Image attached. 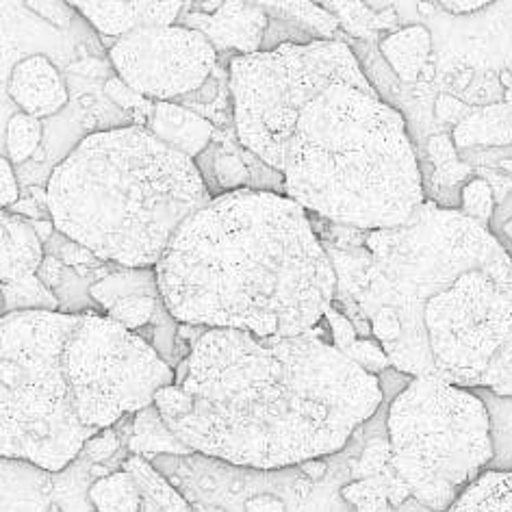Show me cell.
<instances>
[{"label":"cell","mask_w":512,"mask_h":512,"mask_svg":"<svg viewBox=\"0 0 512 512\" xmlns=\"http://www.w3.org/2000/svg\"><path fill=\"white\" fill-rule=\"evenodd\" d=\"M324 248L332 306H361L391 369L512 398V256L491 228L424 202L365 248Z\"/></svg>","instance_id":"1"},{"label":"cell","mask_w":512,"mask_h":512,"mask_svg":"<svg viewBox=\"0 0 512 512\" xmlns=\"http://www.w3.org/2000/svg\"><path fill=\"white\" fill-rule=\"evenodd\" d=\"M380 376L317 335L207 330L157 393L165 424L196 454L280 471L332 458L378 415Z\"/></svg>","instance_id":"2"},{"label":"cell","mask_w":512,"mask_h":512,"mask_svg":"<svg viewBox=\"0 0 512 512\" xmlns=\"http://www.w3.org/2000/svg\"><path fill=\"white\" fill-rule=\"evenodd\" d=\"M178 324L300 337L335 302L337 274L306 213L272 189L215 196L157 265Z\"/></svg>","instance_id":"3"},{"label":"cell","mask_w":512,"mask_h":512,"mask_svg":"<svg viewBox=\"0 0 512 512\" xmlns=\"http://www.w3.org/2000/svg\"><path fill=\"white\" fill-rule=\"evenodd\" d=\"M174 382L155 348L107 315H3L0 456L59 473Z\"/></svg>","instance_id":"4"},{"label":"cell","mask_w":512,"mask_h":512,"mask_svg":"<svg viewBox=\"0 0 512 512\" xmlns=\"http://www.w3.org/2000/svg\"><path fill=\"white\" fill-rule=\"evenodd\" d=\"M46 194L61 235L122 267H157L215 198L194 159L133 124L83 137L50 172Z\"/></svg>","instance_id":"5"},{"label":"cell","mask_w":512,"mask_h":512,"mask_svg":"<svg viewBox=\"0 0 512 512\" xmlns=\"http://www.w3.org/2000/svg\"><path fill=\"white\" fill-rule=\"evenodd\" d=\"M306 213L365 233L402 226L426 202L404 115L374 83L330 87L302 113L283 172Z\"/></svg>","instance_id":"6"},{"label":"cell","mask_w":512,"mask_h":512,"mask_svg":"<svg viewBox=\"0 0 512 512\" xmlns=\"http://www.w3.org/2000/svg\"><path fill=\"white\" fill-rule=\"evenodd\" d=\"M384 428L393 471L430 512L450 510L495 458L489 406L443 380L408 382L389 402Z\"/></svg>","instance_id":"7"},{"label":"cell","mask_w":512,"mask_h":512,"mask_svg":"<svg viewBox=\"0 0 512 512\" xmlns=\"http://www.w3.org/2000/svg\"><path fill=\"white\" fill-rule=\"evenodd\" d=\"M341 83H369L354 50L341 40L283 44L267 53L235 55L228 63V85L239 144L283 174L302 113Z\"/></svg>","instance_id":"8"},{"label":"cell","mask_w":512,"mask_h":512,"mask_svg":"<svg viewBox=\"0 0 512 512\" xmlns=\"http://www.w3.org/2000/svg\"><path fill=\"white\" fill-rule=\"evenodd\" d=\"M122 452L94 463L81 452L59 473L3 458V512H144V493Z\"/></svg>","instance_id":"9"},{"label":"cell","mask_w":512,"mask_h":512,"mask_svg":"<svg viewBox=\"0 0 512 512\" xmlns=\"http://www.w3.org/2000/svg\"><path fill=\"white\" fill-rule=\"evenodd\" d=\"M217 57L207 35L181 24L137 29L109 50L113 72L152 102H181L200 92L211 81Z\"/></svg>","instance_id":"10"},{"label":"cell","mask_w":512,"mask_h":512,"mask_svg":"<svg viewBox=\"0 0 512 512\" xmlns=\"http://www.w3.org/2000/svg\"><path fill=\"white\" fill-rule=\"evenodd\" d=\"M3 306L0 317L18 311H59L57 298L37 278L46 259L44 241L27 217L3 211Z\"/></svg>","instance_id":"11"},{"label":"cell","mask_w":512,"mask_h":512,"mask_svg":"<svg viewBox=\"0 0 512 512\" xmlns=\"http://www.w3.org/2000/svg\"><path fill=\"white\" fill-rule=\"evenodd\" d=\"M68 92L59 63L48 55L33 53L22 63L3 59V109L14 105L18 113L44 124L68 105Z\"/></svg>","instance_id":"12"},{"label":"cell","mask_w":512,"mask_h":512,"mask_svg":"<svg viewBox=\"0 0 512 512\" xmlns=\"http://www.w3.org/2000/svg\"><path fill=\"white\" fill-rule=\"evenodd\" d=\"M89 296L98 304L102 315L122 324L135 335L152 326L165 302L157 267H120L89 289Z\"/></svg>","instance_id":"13"},{"label":"cell","mask_w":512,"mask_h":512,"mask_svg":"<svg viewBox=\"0 0 512 512\" xmlns=\"http://www.w3.org/2000/svg\"><path fill=\"white\" fill-rule=\"evenodd\" d=\"M189 16L181 22V27L196 29L209 37L217 53L222 50H237V55L261 53L270 16L261 3H222L215 14H198L185 5Z\"/></svg>","instance_id":"14"},{"label":"cell","mask_w":512,"mask_h":512,"mask_svg":"<svg viewBox=\"0 0 512 512\" xmlns=\"http://www.w3.org/2000/svg\"><path fill=\"white\" fill-rule=\"evenodd\" d=\"M85 22L109 37V50L120 37L137 29L148 27H174L178 16L185 11V3H87L74 0L70 3Z\"/></svg>","instance_id":"15"},{"label":"cell","mask_w":512,"mask_h":512,"mask_svg":"<svg viewBox=\"0 0 512 512\" xmlns=\"http://www.w3.org/2000/svg\"><path fill=\"white\" fill-rule=\"evenodd\" d=\"M148 131L194 161L209 150L213 139V124L176 102H157Z\"/></svg>","instance_id":"16"},{"label":"cell","mask_w":512,"mask_h":512,"mask_svg":"<svg viewBox=\"0 0 512 512\" xmlns=\"http://www.w3.org/2000/svg\"><path fill=\"white\" fill-rule=\"evenodd\" d=\"M128 452L133 456L146 458L148 463H152L159 456H196V452L178 439L172 428L165 424V419L155 404H150L144 411L133 415V428L131 434H128Z\"/></svg>","instance_id":"17"},{"label":"cell","mask_w":512,"mask_h":512,"mask_svg":"<svg viewBox=\"0 0 512 512\" xmlns=\"http://www.w3.org/2000/svg\"><path fill=\"white\" fill-rule=\"evenodd\" d=\"M380 50L389 66L402 81L413 83L419 79L432 50V40L424 27H408L382 40Z\"/></svg>","instance_id":"18"},{"label":"cell","mask_w":512,"mask_h":512,"mask_svg":"<svg viewBox=\"0 0 512 512\" xmlns=\"http://www.w3.org/2000/svg\"><path fill=\"white\" fill-rule=\"evenodd\" d=\"M447 512H512V469H489Z\"/></svg>","instance_id":"19"},{"label":"cell","mask_w":512,"mask_h":512,"mask_svg":"<svg viewBox=\"0 0 512 512\" xmlns=\"http://www.w3.org/2000/svg\"><path fill=\"white\" fill-rule=\"evenodd\" d=\"M270 18L291 20L298 29L309 33L313 40H335L339 18L332 16L324 5L313 3H261Z\"/></svg>","instance_id":"20"},{"label":"cell","mask_w":512,"mask_h":512,"mask_svg":"<svg viewBox=\"0 0 512 512\" xmlns=\"http://www.w3.org/2000/svg\"><path fill=\"white\" fill-rule=\"evenodd\" d=\"M105 94L111 100V105L122 109L128 115V120H131L133 126H142V128L150 126L157 102H152V100L144 98L142 94H137L135 89L128 87L118 74L109 76V79L105 81Z\"/></svg>","instance_id":"21"},{"label":"cell","mask_w":512,"mask_h":512,"mask_svg":"<svg viewBox=\"0 0 512 512\" xmlns=\"http://www.w3.org/2000/svg\"><path fill=\"white\" fill-rule=\"evenodd\" d=\"M211 172L217 185V194H230V191H241V189H252V172L237 152L233 150H222L217 148L215 161L211 165Z\"/></svg>","instance_id":"22"},{"label":"cell","mask_w":512,"mask_h":512,"mask_svg":"<svg viewBox=\"0 0 512 512\" xmlns=\"http://www.w3.org/2000/svg\"><path fill=\"white\" fill-rule=\"evenodd\" d=\"M460 211H463L471 220H476L478 224L489 228L493 220V209H495V200H493V189L491 185L484 181V178H473L465 187L463 194H460Z\"/></svg>","instance_id":"23"},{"label":"cell","mask_w":512,"mask_h":512,"mask_svg":"<svg viewBox=\"0 0 512 512\" xmlns=\"http://www.w3.org/2000/svg\"><path fill=\"white\" fill-rule=\"evenodd\" d=\"M24 7L55 31H70L81 18L70 3H24Z\"/></svg>","instance_id":"24"},{"label":"cell","mask_w":512,"mask_h":512,"mask_svg":"<svg viewBox=\"0 0 512 512\" xmlns=\"http://www.w3.org/2000/svg\"><path fill=\"white\" fill-rule=\"evenodd\" d=\"M324 319H326V324L330 328L332 343H335L343 354L348 352L358 339H361V335L356 332L354 324L339 309H335V306H330V309L324 315Z\"/></svg>","instance_id":"25"},{"label":"cell","mask_w":512,"mask_h":512,"mask_svg":"<svg viewBox=\"0 0 512 512\" xmlns=\"http://www.w3.org/2000/svg\"><path fill=\"white\" fill-rule=\"evenodd\" d=\"M20 202V178L16 172V165L7 157L0 159V204L3 211L16 207Z\"/></svg>","instance_id":"26"},{"label":"cell","mask_w":512,"mask_h":512,"mask_svg":"<svg viewBox=\"0 0 512 512\" xmlns=\"http://www.w3.org/2000/svg\"><path fill=\"white\" fill-rule=\"evenodd\" d=\"M491 3L486 0H456V3H439V7L452 16H471L478 14V11L486 9Z\"/></svg>","instance_id":"27"}]
</instances>
